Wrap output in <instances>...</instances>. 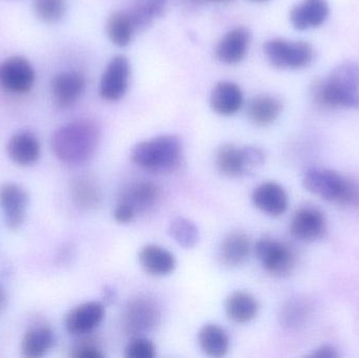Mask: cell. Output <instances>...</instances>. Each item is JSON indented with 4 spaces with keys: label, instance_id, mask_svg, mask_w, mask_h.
<instances>
[{
    "label": "cell",
    "instance_id": "24",
    "mask_svg": "<svg viewBox=\"0 0 359 358\" xmlns=\"http://www.w3.org/2000/svg\"><path fill=\"white\" fill-rule=\"evenodd\" d=\"M198 345L209 357H224L230 350V338L224 328L215 324H206L198 332Z\"/></svg>",
    "mask_w": 359,
    "mask_h": 358
},
{
    "label": "cell",
    "instance_id": "12",
    "mask_svg": "<svg viewBox=\"0 0 359 358\" xmlns=\"http://www.w3.org/2000/svg\"><path fill=\"white\" fill-rule=\"evenodd\" d=\"M29 206V195L20 185L6 183L0 186V209L6 227L15 230L23 224Z\"/></svg>",
    "mask_w": 359,
    "mask_h": 358
},
{
    "label": "cell",
    "instance_id": "23",
    "mask_svg": "<svg viewBox=\"0 0 359 358\" xmlns=\"http://www.w3.org/2000/svg\"><path fill=\"white\" fill-rule=\"evenodd\" d=\"M6 153L17 165H33L40 158V144L34 135L18 132L8 140Z\"/></svg>",
    "mask_w": 359,
    "mask_h": 358
},
{
    "label": "cell",
    "instance_id": "19",
    "mask_svg": "<svg viewBox=\"0 0 359 358\" xmlns=\"http://www.w3.org/2000/svg\"><path fill=\"white\" fill-rule=\"evenodd\" d=\"M330 12L328 0H302L290 11L291 25L299 31L320 27Z\"/></svg>",
    "mask_w": 359,
    "mask_h": 358
},
{
    "label": "cell",
    "instance_id": "33",
    "mask_svg": "<svg viewBox=\"0 0 359 358\" xmlns=\"http://www.w3.org/2000/svg\"><path fill=\"white\" fill-rule=\"evenodd\" d=\"M157 355V347L149 338L133 336L124 349V357L128 358H154Z\"/></svg>",
    "mask_w": 359,
    "mask_h": 358
},
{
    "label": "cell",
    "instance_id": "11",
    "mask_svg": "<svg viewBox=\"0 0 359 358\" xmlns=\"http://www.w3.org/2000/svg\"><path fill=\"white\" fill-rule=\"evenodd\" d=\"M290 231L291 235L299 241H320L327 233L326 216L316 206H303L293 214Z\"/></svg>",
    "mask_w": 359,
    "mask_h": 358
},
{
    "label": "cell",
    "instance_id": "38",
    "mask_svg": "<svg viewBox=\"0 0 359 358\" xmlns=\"http://www.w3.org/2000/svg\"><path fill=\"white\" fill-rule=\"evenodd\" d=\"M6 304H8V296L4 288L0 286V312L6 308Z\"/></svg>",
    "mask_w": 359,
    "mask_h": 358
},
{
    "label": "cell",
    "instance_id": "9",
    "mask_svg": "<svg viewBox=\"0 0 359 358\" xmlns=\"http://www.w3.org/2000/svg\"><path fill=\"white\" fill-rule=\"evenodd\" d=\"M130 79V63L123 55L114 57L100 80L99 94L107 101L120 100L128 92Z\"/></svg>",
    "mask_w": 359,
    "mask_h": 358
},
{
    "label": "cell",
    "instance_id": "6",
    "mask_svg": "<svg viewBox=\"0 0 359 358\" xmlns=\"http://www.w3.org/2000/svg\"><path fill=\"white\" fill-rule=\"evenodd\" d=\"M255 252L263 268L273 277H289L297 266V254L293 248L274 237H261L255 243Z\"/></svg>",
    "mask_w": 359,
    "mask_h": 358
},
{
    "label": "cell",
    "instance_id": "25",
    "mask_svg": "<svg viewBox=\"0 0 359 358\" xmlns=\"http://www.w3.org/2000/svg\"><path fill=\"white\" fill-rule=\"evenodd\" d=\"M55 334L48 326H36L25 332L21 342V353L27 358H41L53 348Z\"/></svg>",
    "mask_w": 359,
    "mask_h": 358
},
{
    "label": "cell",
    "instance_id": "30",
    "mask_svg": "<svg viewBox=\"0 0 359 358\" xmlns=\"http://www.w3.org/2000/svg\"><path fill=\"white\" fill-rule=\"evenodd\" d=\"M168 233L172 239L185 249L196 247L200 241V231L196 223L183 216L174 219L170 222Z\"/></svg>",
    "mask_w": 359,
    "mask_h": 358
},
{
    "label": "cell",
    "instance_id": "10",
    "mask_svg": "<svg viewBox=\"0 0 359 358\" xmlns=\"http://www.w3.org/2000/svg\"><path fill=\"white\" fill-rule=\"evenodd\" d=\"M107 309L103 303H82L74 307L65 317V330L72 336H82L92 333L105 319Z\"/></svg>",
    "mask_w": 359,
    "mask_h": 358
},
{
    "label": "cell",
    "instance_id": "15",
    "mask_svg": "<svg viewBox=\"0 0 359 358\" xmlns=\"http://www.w3.org/2000/svg\"><path fill=\"white\" fill-rule=\"evenodd\" d=\"M250 42L251 34L248 29L234 27L219 40L215 48V58L225 64H238L246 57Z\"/></svg>",
    "mask_w": 359,
    "mask_h": 358
},
{
    "label": "cell",
    "instance_id": "20",
    "mask_svg": "<svg viewBox=\"0 0 359 358\" xmlns=\"http://www.w3.org/2000/svg\"><path fill=\"white\" fill-rule=\"evenodd\" d=\"M244 103L242 88L232 81H221L213 88L210 106L217 115L230 117L236 115Z\"/></svg>",
    "mask_w": 359,
    "mask_h": 358
},
{
    "label": "cell",
    "instance_id": "17",
    "mask_svg": "<svg viewBox=\"0 0 359 358\" xmlns=\"http://www.w3.org/2000/svg\"><path fill=\"white\" fill-rule=\"evenodd\" d=\"M86 79L77 71H62L52 82L53 95L59 109H67L78 102L84 90Z\"/></svg>",
    "mask_w": 359,
    "mask_h": 358
},
{
    "label": "cell",
    "instance_id": "37",
    "mask_svg": "<svg viewBox=\"0 0 359 358\" xmlns=\"http://www.w3.org/2000/svg\"><path fill=\"white\" fill-rule=\"evenodd\" d=\"M311 358H337L339 357V351L331 345H323L314 349L313 352L309 354Z\"/></svg>",
    "mask_w": 359,
    "mask_h": 358
},
{
    "label": "cell",
    "instance_id": "27",
    "mask_svg": "<svg viewBox=\"0 0 359 358\" xmlns=\"http://www.w3.org/2000/svg\"><path fill=\"white\" fill-rule=\"evenodd\" d=\"M138 31L128 11L115 12L109 16L107 23V33L111 43L119 48H126L134 39Z\"/></svg>",
    "mask_w": 359,
    "mask_h": 358
},
{
    "label": "cell",
    "instance_id": "5",
    "mask_svg": "<svg viewBox=\"0 0 359 358\" xmlns=\"http://www.w3.org/2000/svg\"><path fill=\"white\" fill-rule=\"evenodd\" d=\"M264 54L272 67L278 69H299L313 60L312 46L305 41L273 38L264 46Z\"/></svg>",
    "mask_w": 359,
    "mask_h": 358
},
{
    "label": "cell",
    "instance_id": "13",
    "mask_svg": "<svg viewBox=\"0 0 359 358\" xmlns=\"http://www.w3.org/2000/svg\"><path fill=\"white\" fill-rule=\"evenodd\" d=\"M251 201L259 212L270 216H280L289 205L286 189L274 181L262 183L253 189Z\"/></svg>",
    "mask_w": 359,
    "mask_h": 358
},
{
    "label": "cell",
    "instance_id": "22",
    "mask_svg": "<svg viewBox=\"0 0 359 358\" xmlns=\"http://www.w3.org/2000/svg\"><path fill=\"white\" fill-rule=\"evenodd\" d=\"M283 111V102L272 95H259L249 102L247 117L253 125L267 128L273 124Z\"/></svg>",
    "mask_w": 359,
    "mask_h": 358
},
{
    "label": "cell",
    "instance_id": "34",
    "mask_svg": "<svg viewBox=\"0 0 359 358\" xmlns=\"http://www.w3.org/2000/svg\"><path fill=\"white\" fill-rule=\"evenodd\" d=\"M243 153L245 177L255 174L265 163V153L259 147L244 146Z\"/></svg>",
    "mask_w": 359,
    "mask_h": 358
},
{
    "label": "cell",
    "instance_id": "21",
    "mask_svg": "<svg viewBox=\"0 0 359 358\" xmlns=\"http://www.w3.org/2000/svg\"><path fill=\"white\" fill-rule=\"evenodd\" d=\"M224 308L228 319L241 325L252 322L259 310L257 298L243 290H236L228 294L224 303Z\"/></svg>",
    "mask_w": 359,
    "mask_h": 358
},
{
    "label": "cell",
    "instance_id": "35",
    "mask_svg": "<svg viewBox=\"0 0 359 358\" xmlns=\"http://www.w3.org/2000/svg\"><path fill=\"white\" fill-rule=\"evenodd\" d=\"M71 357L74 358H102L104 352L97 343L88 340L76 345L72 350Z\"/></svg>",
    "mask_w": 359,
    "mask_h": 358
},
{
    "label": "cell",
    "instance_id": "16",
    "mask_svg": "<svg viewBox=\"0 0 359 358\" xmlns=\"http://www.w3.org/2000/svg\"><path fill=\"white\" fill-rule=\"evenodd\" d=\"M141 268L156 277H168L177 268L175 254L166 248L156 244H147L140 248L138 254Z\"/></svg>",
    "mask_w": 359,
    "mask_h": 358
},
{
    "label": "cell",
    "instance_id": "4",
    "mask_svg": "<svg viewBox=\"0 0 359 358\" xmlns=\"http://www.w3.org/2000/svg\"><path fill=\"white\" fill-rule=\"evenodd\" d=\"M303 185L306 191L326 201L354 204L358 200V187L335 170L309 168L304 174Z\"/></svg>",
    "mask_w": 359,
    "mask_h": 358
},
{
    "label": "cell",
    "instance_id": "14",
    "mask_svg": "<svg viewBox=\"0 0 359 358\" xmlns=\"http://www.w3.org/2000/svg\"><path fill=\"white\" fill-rule=\"evenodd\" d=\"M161 197V191L155 183L139 181L128 185L123 191L119 202L126 204L137 216L151 212Z\"/></svg>",
    "mask_w": 359,
    "mask_h": 358
},
{
    "label": "cell",
    "instance_id": "32",
    "mask_svg": "<svg viewBox=\"0 0 359 358\" xmlns=\"http://www.w3.org/2000/svg\"><path fill=\"white\" fill-rule=\"evenodd\" d=\"M34 10L43 22H59L67 12V0H35Z\"/></svg>",
    "mask_w": 359,
    "mask_h": 358
},
{
    "label": "cell",
    "instance_id": "36",
    "mask_svg": "<svg viewBox=\"0 0 359 358\" xmlns=\"http://www.w3.org/2000/svg\"><path fill=\"white\" fill-rule=\"evenodd\" d=\"M113 216L116 222L122 225L130 224L137 218L135 212L128 206L119 201H118L117 205L115 206Z\"/></svg>",
    "mask_w": 359,
    "mask_h": 358
},
{
    "label": "cell",
    "instance_id": "39",
    "mask_svg": "<svg viewBox=\"0 0 359 358\" xmlns=\"http://www.w3.org/2000/svg\"><path fill=\"white\" fill-rule=\"evenodd\" d=\"M211 1H215V2H226V1H230V0H211Z\"/></svg>",
    "mask_w": 359,
    "mask_h": 358
},
{
    "label": "cell",
    "instance_id": "8",
    "mask_svg": "<svg viewBox=\"0 0 359 358\" xmlns=\"http://www.w3.org/2000/svg\"><path fill=\"white\" fill-rule=\"evenodd\" d=\"M35 83V71L25 57L13 56L0 63V86L11 94H25Z\"/></svg>",
    "mask_w": 359,
    "mask_h": 358
},
{
    "label": "cell",
    "instance_id": "29",
    "mask_svg": "<svg viewBox=\"0 0 359 358\" xmlns=\"http://www.w3.org/2000/svg\"><path fill=\"white\" fill-rule=\"evenodd\" d=\"M72 199L76 206L84 210L96 209L101 202L100 189L88 179H78L71 188Z\"/></svg>",
    "mask_w": 359,
    "mask_h": 358
},
{
    "label": "cell",
    "instance_id": "3",
    "mask_svg": "<svg viewBox=\"0 0 359 358\" xmlns=\"http://www.w3.org/2000/svg\"><path fill=\"white\" fill-rule=\"evenodd\" d=\"M183 159V143L176 135H164L137 143L130 160L145 172L166 174L175 172Z\"/></svg>",
    "mask_w": 359,
    "mask_h": 358
},
{
    "label": "cell",
    "instance_id": "26",
    "mask_svg": "<svg viewBox=\"0 0 359 358\" xmlns=\"http://www.w3.org/2000/svg\"><path fill=\"white\" fill-rule=\"evenodd\" d=\"M215 164L217 172L228 178L245 177L243 147L222 144L215 151Z\"/></svg>",
    "mask_w": 359,
    "mask_h": 358
},
{
    "label": "cell",
    "instance_id": "31",
    "mask_svg": "<svg viewBox=\"0 0 359 358\" xmlns=\"http://www.w3.org/2000/svg\"><path fill=\"white\" fill-rule=\"evenodd\" d=\"M311 312V305L303 298H295L289 301L286 306L283 308V326L288 329H297L305 324Z\"/></svg>",
    "mask_w": 359,
    "mask_h": 358
},
{
    "label": "cell",
    "instance_id": "40",
    "mask_svg": "<svg viewBox=\"0 0 359 358\" xmlns=\"http://www.w3.org/2000/svg\"><path fill=\"white\" fill-rule=\"evenodd\" d=\"M251 1H255V2H264V1H267V0H251Z\"/></svg>",
    "mask_w": 359,
    "mask_h": 358
},
{
    "label": "cell",
    "instance_id": "2",
    "mask_svg": "<svg viewBox=\"0 0 359 358\" xmlns=\"http://www.w3.org/2000/svg\"><path fill=\"white\" fill-rule=\"evenodd\" d=\"M100 137L98 125L90 120L69 122L53 135V153L59 161L67 165H80L95 155Z\"/></svg>",
    "mask_w": 359,
    "mask_h": 358
},
{
    "label": "cell",
    "instance_id": "18",
    "mask_svg": "<svg viewBox=\"0 0 359 358\" xmlns=\"http://www.w3.org/2000/svg\"><path fill=\"white\" fill-rule=\"evenodd\" d=\"M251 241L246 233L233 231L224 237L217 249V260L226 268H238L248 260Z\"/></svg>",
    "mask_w": 359,
    "mask_h": 358
},
{
    "label": "cell",
    "instance_id": "1",
    "mask_svg": "<svg viewBox=\"0 0 359 358\" xmlns=\"http://www.w3.org/2000/svg\"><path fill=\"white\" fill-rule=\"evenodd\" d=\"M311 95L320 109H358V63L348 60L337 65L326 79L312 84Z\"/></svg>",
    "mask_w": 359,
    "mask_h": 358
},
{
    "label": "cell",
    "instance_id": "7",
    "mask_svg": "<svg viewBox=\"0 0 359 358\" xmlns=\"http://www.w3.org/2000/svg\"><path fill=\"white\" fill-rule=\"evenodd\" d=\"M159 322V307L151 298L139 296L128 303L124 313V329L130 336H144Z\"/></svg>",
    "mask_w": 359,
    "mask_h": 358
},
{
    "label": "cell",
    "instance_id": "28",
    "mask_svg": "<svg viewBox=\"0 0 359 358\" xmlns=\"http://www.w3.org/2000/svg\"><path fill=\"white\" fill-rule=\"evenodd\" d=\"M165 6L166 0H137L128 12L137 29H144L163 14Z\"/></svg>",
    "mask_w": 359,
    "mask_h": 358
}]
</instances>
